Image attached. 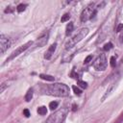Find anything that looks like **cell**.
Returning <instances> with one entry per match:
<instances>
[{
    "label": "cell",
    "instance_id": "cell-1",
    "mask_svg": "<svg viewBox=\"0 0 123 123\" xmlns=\"http://www.w3.org/2000/svg\"><path fill=\"white\" fill-rule=\"evenodd\" d=\"M41 91L48 95L59 96V97H65L69 94V87L61 83H56L52 85H45L41 87Z\"/></svg>",
    "mask_w": 123,
    "mask_h": 123
},
{
    "label": "cell",
    "instance_id": "cell-2",
    "mask_svg": "<svg viewBox=\"0 0 123 123\" xmlns=\"http://www.w3.org/2000/svg\"><path fill=\"white\" fill-rule=\"evenodd\" d=\"M67 113H68V108L62 107L60 110H58L57 111H55L54 113H52L47 118L45 123H62L64 121V119L66 118Z\"/></svg>",
    "mask_w": 123,
    "mask_h": 123
},
{
    "label": "cell",
    "instance_id": "cell-3",
    "mask_svg": "<svg viewBox=\"0 0 123 123\" xmlns=\"http://www.w3.org/2000/svg\"><path fill=\"white\" fill-rule=\"evenodd\" d=\"M87 34H88V29H87V28H83V29H81L76 35H74L71 38H69V40L65 43V48H66V49H71V48L74 47L78 42H80L83 38H85Z\"/></svg>",
    "mask_w": 123,
    "mask_h": 123
},
{
    "label": "cell",
    "instance_id": "cell-4",
    "mask_svg": "<svg viewBox=\"0 0 123 123\" xmlns=\"http://www.w3.org/2000/svg\"><path fill=\"white\" fill-rule=\"evenodd\" d=\"M96 9H94V5L90 4L88 5L81 13V21L82 22H86L89 19H92L95 15H96Z\"/></svg>",
    "mask_w": 123,
    "mask_h": 123
},
{
    "label": "cell",
    "instance_id": "cell-5",
    "mask_svg": "<svg viewBox=\"0 0 123 123\" xmlns=\"http://www.w3.org/2000/svg\"><path fill=\"white\" fill-rule=\"evenodd\" d=\"M108 65V62H107V58L105 54H101L93 62V67L98 70V71H103L107 68Z\"/></svg>",
    "mask_w": 123,
    "mask_h": 123
},
{
    "label": "cell",
    "instance_id": "cell-6",
    "mask_svg": "<svg viewBox=\"0 0 123 123\" xmlns=\"http://www.w3.org/2000/svg\"><path fill=\"white\" fill-rule=\"evenodd\" d=\"M32 44H33V42L32 41H28L27 43H25V44H23L22 46H20V47H18L17 49H15L12 53V55L7 59V62H9V61H11V60H12L13 58H15V57H17L19 54H21L22 52H24V51H26L29 47H31L32 46Z\"/></svg>",
    "mask_w": 123,
    "mask_h": 123
},
{
    "label": "cell",
    "instance_id": "cell-7",
    "mask_svg": "<svg viewBox=\"0 0 123 123\" xmlns=\"http://www.w3.org/2000/svg\"><path fill=\"white\" fill-rule=\"evenodd\" d=\"M11 45V38L4 35V34H1L0 36V52L1 54H3Z\"/></svg>",
    "mask_w": 123,
    "mask_h": 123
},
{
    "label": "cell",
    "instance_id": "cell-8",
    "mask_svg": "<svg viewBox=\"0 0 123 123\" xmlns=\"http://www.w3.org/2000/svg\"><path fill=\"white\" fill-rule=\"evenodd\" d=\"M47 40H48V34L45 33V34L41 35V36L34 42V44H35L36 47H42V46H44V45L47 43Z\"/></svg>",
    "mask_w": 123,
    "mask_h": 123
},
{
    "label": "cell",
    "instance_id": "cell-9",
    "mask_svg": "<svg viewBox=\"0 0 123 123\" xmlns=\"http://www.w3.org/2000/svg\"><path fill=\"white\" fill-rule=\"evenodd\" d=\"M56 48H57V43H54V44H52V45H51V46L48 48L47 52L45 53V55H44V58H45L46 60H50V59H51V57H52V55L54 54V52H55Z\"/></svg>",
    "mask_w": 123,
    "mask_h": 123
},
{
    "label": "cell",
    "instance_id": "cell-10",
    "mask_svg": "<svg viewBox=\"0 0 123 123\" xmlns=\"http://www.w3.org/2000/svg\"><path fill=\"white\" fill-rule=\"evenodd\" d=\"M39 78H41L42 80H45V81H49V82L55 81V77L54 76L47 75V74H39Z\"/></svg>",
    "mask_w": 123,
    "mask_h": 123
},
{
    "label": "cell",
    "instance_id": "cell-11",
    "mask_svg": "<svg viewBox=\"0 0 123 123\" xmlns=\"http://www.w3.org/2000/svg\"><path fill=\"white\" fill-rule=\"evenodd\" d=\"M73 29H74L73 23H72V22H69V23L66 25V28H65V35H66V36H69V35L72 33Z\"/></svg>",
    "mask_w": 123,
    "mask_h": 123
},
{
    "label": "cell",
    "instance_id": "cell-12",
    "mask_svg": "<svg viewBox=\"0 0 123 123\" xmlns=\"http://www.w3.org/2000/svg\"><path fill=\"white\" fill-rule=\"evenodd\" d=\"M32 98H33V88H30V89L27 91L26 95H25V100H26L27 102H30V101L32 100Z\"/></svg>",
    "mask_w": 123,
    "mask_h": 123
},
{
    "label": "cell",
    "instance_id": "cell-13",
    "mask_svg": "<svg viewBox=\"0 0 123 123\" xmlns=\"http://www.w3.org/2000/svg\"><path fill=\"white\" fill-rule=\"evenodd\" d=\"M37 113H38L39 115H44V114H46V113H47V109H46V107H44V106L39 107V108L37 109Z\"/></svg>",
    "mask_w": 123,
    "mask_h": 123
},
{
    "label": "cell",
    "instance_id": "cell-14",
    "mask_svg": "<svg viewBox=\"0 0 123 123\" xmlns=\"http://www.w3.org/2000/svg\"><path fill=\"white\" fill-rule=\"evenodd\" d=\"M26 7H27V5H26V4H19V5L16 7V11H17L18 12H24V11H25Z\"/></svg>",
    "mask_w": 123,
    "mask_h": 123
},
{
    "label": "cell",
    "instance_id": "cell-15",
    "mask_svg": "<svg viewBox=\"0 0 123 123\" xmlns=\"http://www.w3.org/2000/svg\"><path fill=\"white\" fill-rule=\"evenodd\" d=\"M58 106H59V103H58L57 101H52V102H50V104H49V108H50V110H52V111H54L56 108H58Z\"/></svg>",
    "mask_w": 123,
    "mask_h": 123
},
{
    "label": "cell",
    "instance_id": "cell-16",
    "mask_svg": "<svg viewBox=\"0 0 123 123\" xmlns=\"http://www.w3.org/2000/svg\"><path fill=\"white\" fill-rule=\"evenodd\" d=\"M69 18H70V13L66 12V13H64V14L62 16L61 21H62V22H65V21H68V20H69Z\"/></svg>",
    "mask_w": 123,
    "mask_h": 123
},
{
    "label": "cell",
    "instance_id": "cell-17",
    "mask_svg": "<svg viewBox=\"0 0 123 123\" xmlns=\"http://www.w3.org/2000/svg\"><path fill=\"white\" fill-rule=\"evenodd\" d=\"M72 89H73V91H74V93L76 94V95H78V96H80L81 94H82V90L78 87V86H72Z\"/></svg>",
    "mask_w": 123,
    "mask_h": 123
},
{
    "label": "cell",
    "instance_id": "cell-18",
    "mask_svg": "<svg viewBox=\"0 0 123 123\" xmlns=\"http://www.w3.org/2000/svg\"><path fill=\"white\" fill-rule=\"evenodd\" d=\"M111 48H112V43H111V42H108V43H106V44L104 45V47H103L104 51H109V50H111Z\"/></svg>",
    "mask_w": 123,
    "mask_h": 123
},
{
    "label": "cell",
    "instance_id": "cell-19",
    "mask_svg": "<svg viewBox=\"0 0 123 123\" xmlns=\"http://www.w3.org/2000/svg\"><path fill=\"white\" fill-rule=\"evenodd\" d=\"M110 63H111V66L112 68H114L116 66V60H115V57H111L110 59Z\"/></svg>",
    "mask_w": 123,
    "mask_h": 123
},
{
    "label": "cell",
    "instance_id": "cell-20",
    "mask_svg": "<svg viewBox=\"0 0 123 123\" xmlns=\"http://www.w3.org/2000/svg\"><path fill=\"white\" fill-rule=\"evenodd\" d=\"M77 84L81 86V87H83V88H86L87 87V84L86 83V82H84V81H81V80H79L78 82H77Z\"/></svg>",
    "mask_w": 123,
    "mask_h": 123
},
{
    "label": "cell",
    "instance_id": "cell-21",
    "mask_svg": "<svg viewBox=\"0 0 123 123\" xmlns=\"http://www.w3.org/2000/svg\"><path fill=\"white\" fill-rule=\"evenodd\" d=\"M91 60H92V56L89 55V56H87V57L85 59V62H85L86 64H87V63H89V62H90Z\"/></svg>",
    "mask_w": 123,
    "mask_h": 123
},
{
    "label": "cell",
    "instance_id": "cell-22",
    "mask_svg": "<svg viewBox=\"0 0 123 123\" xmlns=\"http://www.w3.org/2000/svg\"><path fill=\"white\" fill-rule=\"evenodd\" d=\"M23 114H24L26 117H30V115H31V113H30V111H29V110H28V109L23 110Z\"/></svg>",
    "mask_w": 123,
    "mask_h": 123
},
{
    "label": "cell",
    "instance_id": "cell-23",
    "mask_svg": "<svg viewBox=\"0 0 123 123\" xmlns=\"http://www.w3.org/2000/svg\"><path fill=\"white\" fill-rule=\"evenodd\" d=\"M121 31H123V24L122 23L119 24L117 26V28H116V32H121Z\"/></svg>",
    "mask_w": 123,
    "mask_h": 123
},
{
    "label": "cell",
    "instance_id": "cell-24",
    "mask_svg": "<svg viewBox=\"0 0 123 123\" xmlns=\"http://www.w3.org/2000/svg\"><path fill=\"white\" fill-rule=\"evenodd\" d=\"M70 76L72 77V78H78V74L75 72V70H72V72H71V74H70Z\"/></svg>",
    "mask_w": 123,
    "mask_h": 123
},
{
    "label": "cell",
    "instance_id": "cell-25",
    "mask_svg": "<svg viewBox=\"0 0 123 123\" xmlns=\"http://www.w3.org/2000/svg\"><path fill=\"white\" fill-rule=\"evenodd\" d=\"M12 12V9H11V7H8L6 10H5V12L7 13V12Z\"/></svg>",
    "mask_w": 123,
    "mask_h": 123
},
{
    "label": "cell",
    "instance_id": "cell-26",
    "mask_svg": "<svg viewBox=\"0 0 123 123\" xmlns=\"http://www.w3.org/2000/svg\"><path fill=\"white\" fill-rule=\"evenodd\" d=\"M119 41H120L121 43H123V32H122V34L119 36Z\"/></svg>",
    "mask_w": 123,
    "mask_h": 123
},
{
    "label": "cell",
    "instance_id": "cell-27",
    "mask_svg": "<svg viewBox=\"0 0 123 123\" xmlns=\"http://www.w3.org/2000/svg\"><path fill=\"white\" fill-rule=\"evenodd\" d=\"M72 110H73L74 111H76V105H73V109H72Z\"/></svg>",
    "mask_w": 123,
    "mask_h": 123
}]
</instances>
